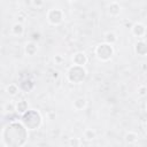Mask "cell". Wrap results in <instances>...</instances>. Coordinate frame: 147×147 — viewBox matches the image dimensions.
<instances>
[{"instance_id": "obj_7", "label": "cell", "mask_w": 147, "mask_h": 147, "mask_svg": "<svg viewBox=\"0 0 147 147\" xmlns=\"http://www.w3.org/2000/svg\"><path fill=\"white\" fill-rule=\"evenodd\" d=\"M131 31L136 37H142L146 33V26L142 23H134L131 26Z\"/></svg>"}, {"instance_id": "obj_20", "label": "cell", "mask_w": 147, "mask_h": 147, "mask_svg": "<svg viewBox=\"0 0 147 147\" xmlns=\"http://www.w3.org/2000/svg\"><path fill=\"white\" fill-rule=\"evenodd\" d=\"M3 109L6 110V111H9V113H11V111H14V110H16V107L10 102V103H6L5 105V107H3Z\"/></svg>"}, {"instance_id": "obj_18", "label": "cell", "mask_w": 147, "mask_h": 147, "mask_svg": "<svg viewBox=\"0 0 147 147\" xmlns=\"http://www.w3.org/2000/svg\"><path fill=\"white\" fill-rule=\"evenodd\" d=\"M95 131L94 130H92V129H87V130H85V132H84V138L86 139V140H93L94 138H95Z\"/></svg>"}, {"instance_id": "obj_26", "label": "cell", "mask_w": 147, "mask_h": 147, "mask_svg": "<svg viewBox=\"0 0 147 147\" xmlns=\"http://www.w3.org/2000/svg\"><path fill=\"white\" fill-rule=\"evenodd\" d=\"M146 110H147V105H146Z\"/></svg>"}, {"instance_id": "obj_1", "label": "cell", "mask_w": 147, "mask_h": 147, "mask_svg": "<svg viewBox=\"0 0 147 147\" xmlns=\"http://www.w3.org/2000/svg\"><path fill=\"white\" fill-rule=\"evenodd\" d=\"M2 142L7 147H22L28 139V129L18 122L7 124L2 130Z\"/></svg>"}, {"instance_id": "obj_17", "label": "cell", "mask_w": 147, "mask_h": 147, "mask_svg": "<svg viewBox=\"0 0 147 147\" xmlns=\"http://www.w3.org/2000/svg\"><path fill=\"white\" fill-rule=\"evenodd\" d=\"M116 40H117V38H116V34L114 32H106L105 33V42L113 45V44H115Z\"/></svg>"}, {"instance_id": "obj_5", "label": "cell", "mask_w": 147, "mask_h": 147, "mask_svg": "<svg viewBox=\"0 0 147 147\" xmlns=\"http://www.w3.org/2000/svg\"><path fill=\"white\" fill-rule=\"evenodd\" d=\"M47 21L52 25H59L63 21V13L59 8H52L47 13Z\"/></svg>"}, {"instance_id": "obj_4", "label": "cell", "mask_w": 147, "mask_h": 147, "mask_svg": "<svg viewBox=\"0 0 147 147\" xmlns=\"http://www.w3.org/2000/svg\"><path fill=\"white\" fill-rule=\"evenodd\" d=\"M94 53H95V56L100 61H109L111 59V56L114 55V48H113V45L102 42L95 47Z\"/></svg>"}, {"instance_id": "obj_22", "label": "cell", "mask_w": 147, "mask_h": 147, "mask_svg": "<svg viewBox=\"0 0 147 147\" xmlns=\"http://www.w3.org/2000/svg\"><path fill=\"white\" fill-rule=\"evenodd\" d=\"M54 61H55V63H57V64H61V63L64 61V59H63L61 55H55V57H54Z\"/></svg>"}, {"instance_id": "obj_24", "label": "cell", "mask_w": 147, "mask_h": 147, "mask_svg": "<svg viewBox=\"0 0 147 147\" xmlns=\"http://www.w3.org/2000/svg\"><path fill=\"white\" fill-rule=\"evenodd\" d=\"M32 5H34V6H37V7H39V6H42V5H44V2H42V1H33V2H32Z\"/></svg>"}, {"instance_id": "obj_23", "label": "cell", "mask_w": 147, "mask_h": 147, "mask_svg": "<svg viewBox=\"0 0 147 147\" xmlns=\"http://www.w3.org/2000/svg\"><path fill=\"white\" fill-rule=\"evenodd\" d=\"M39 38H40L39 33H33L32 34V40H39Z\"/></svg>"}, {"instance_id": "obj_13", "label": "cell", "mask_w": 147, "mask_h": 147, "mask_svg": "<svg viewBox=\"0 0 147 147\" xmlns=\"http://www.w3.org/2000/svg\"><path fill=\"white\" fill-rule=\"evenodd\" d=\"M15 107H16V111H17L18 114H24L25 111L29 110V109H28V102H26L25 100L18 101V102L15 105Z\"/></svg>"}, {"instance_id": "obj_25", "label": "cell", "mask_w": 147, "mask_h": 147, "mask_svg": "<svg viewBox=\"0 0 147 147\" xmlns=\"http://www.w3.org/2000/svg\"><path fill=\"white\" fill-rule=\"evenodd\" d=\"M59 77V72L57 71H54L53 72V78H57Z\"/></svg>"}, {"instance_id": "obj_12", "label": "cell", "mask_w": 147, "mask_h": 147, "mask_svg": "<svg viewBox=\"0 0 147 147\" xmlns=\"http://www.w3.org/2000/svg\"><path fill=\"white\" fill-rule=\"evenodd\" d=\"M74 108L76 110H83L85 107H86V99L85 98H77L75 101H74Z\"/></svg>"}, {"instance_id": "obj_8", "label": "cell", "mask_w": 147, "mask_h": 147, "mask_svg": "<svg viewBox=\"0 0 147 147\" xmlns=\"http://www.w3.org/2000/svg\"><path fill=\"white\" fill-rule=\"evenodd\" d=\"M134 52L138 55H140V56L147 55V42H145L142 40L136 42V45H134Z\"/></svg>"}, {"instance_id": "obj_14", "label": "cell", "mask_w": 147, "mask_h": 147, "mask_svg": "<svg viewBox=\"0 0 147 147\" xmlns=\"http://www.w3.org/2000/svg\"><path fill=\"white\" fill-rule=\"evenodd\" d=\"M11 32H13V34H15V36H22L23 32H24V28H23L22 23L16 22L15 24H13V26H11Z\"/></svg>"}, {"instance_id": "obj_10", "label": "cell", "mask_w": 147, "mask_h": 147, "mask_svg": "<svg viewBox=\"0 0 147 147\" xmlns=\"http://www.w3.org/2000/svg\"><path fill=\"white\" fill-rule=\"evenodd\" d=\"M24 51H25V53H26L28 55H30V56L34 55V54L37 53V51H38L37 44H36L34 41H30V42H28V44L25 45V47H24Z\"/></svg>"}, {"instance_id": "obj_2", "label": "cell", "mask_w": 147, "mask_h": 147, "mask_svg": "<svg viewBox=\"0 0 147 147\" xmlns=\"http://www.w3.org/2000/svg\"><path fill=\"white\" fill-rule=\"evenodd\" d=\"M42 118L39 111L34 109H29L24 114H22L21 123L28 129V130H37L41 125Z\"/></svg>"}, {"instance_id": "obj_19", "label": "cell", "mask_w": 147, "mask_h": 147, "mask_svg": "<svg viewBox=\"0 0 147 147\" xmlns=\"http://www.w3.org/2000/svg\"><path fill=\"white\" fill-rule=\"evenodd\" d=\"M69 145H70V147H79L80 146V140L78 138H71L69 140Z\"/></svg>"}, {"instance_id": "obj_21", "label": "cell", "mask_w": 147, "mask_h": 147, "mask_svg": "<svg viewBox=\"0 0 147 147\" xmlns=\"http://www.w3.org/2000/svg\"><path fill=\"white\" fill-rule=\"evenodd\" d=\"M146 93H147V87L145 85H141V86L138 87V94L139 95L144 96V95H146Z\"/></svg>"}, {"instance_id": "obj_15", "label": "cell", "mask_w": 147, "mask_h": 147, "mask_svg": "<svg viewBox=\"0 0 147 147\" xmlns=\"http://www.w3.org/2000/svg\"><path fill=\"white\" fill-rule=\"evenodd\" d=\"M6 91H7V93H8L10 96H15V95L18 93L20 87H18V85H17V84L11 83V84H8V85H7Z\"/></svg>"}, {"instance_id": "obj_3", "label": "cell", "mask_w": 147, "mask_h": 147, "mask_svg": "<svg viewBox=\"0 0 147 147\" xmlns=\"http://www.w3.org/2000/svg\"><path fill=\"white\" fill-rule=\"evenodd\" d=\"M86 77V70L84 67L79 65H71L67 71V78L72 84H79L82 83Z\"/></svg>"}, {"instance_id": "obj_11", "label": "cell", "mask_w": 147, "mask_h": 147, "mask_svg": "<svg viewBox=\"0 0 147 147\" xmlns=\"http://www.w3.org/2000/svg\"><path fill=\"white\" fill-rule=\"evenodd\" d=\"M108 11H109V14H110L111 16L116 17V16H118L119 13H121V6H119L117 2H111V3L109 5V7H108Z\"/></svg>"}, {"instance_id": "obj_6", "label": "cell", "mask_w": 147, "mask_h": 147, "mask_svg": "<svg viewBox=\"0 0 147 147\" xmlns=\"http://www.w3.org/2000/svg\"><path fill=\"white\" fill-rule=\"evenodd\" d=\"M72 62H74L75 65L84 67L87 63V56H86V54L84 52H77L72 56Z\"/></svg>"}, {"instance_id": "obj_16", "label": "cell", "mask_w": 147, "mask_h": 147, "mask_svg": "<svg viewBox=\"0 0 147 147\" xmlns=\"http://www.w3.org/2000/svg\"><path fill=\"white\" fill-rule=\"evenodd\" d=\"M124 139H125V141H126V142H129V144H133V142H136V141L138 140V134H137L136 132L129 131V132H126V133H125Z\"/></svg>"}, {"instance_id": "obj_9", "label": "cell", "mask_w": 147, "mask_h": 147, "mask_svg": "<svg viewBox=\"0 0 147 147\" xmlns=\"http://www.w3.org/2000/svg\"><path fill=\"white\" fill-rule=\"evenodd\" d=\"M33 86H34L33 80L28 79V78H26V79L21 80V82H20V84H18L20 90H22V91H24V92H29V91H31V90L33 88Z\"/></svg>"}]
</instances>
